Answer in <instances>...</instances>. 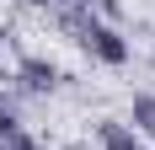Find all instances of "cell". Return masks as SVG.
Here are the masks:
<instances>
[{"label": "cell", "mask_w": 155, "mask_h": 150, "mask_svg": "<svg viewBox=\"0 0 155 150\" xmlns=\"http://www.w3.org/2000/svg\"><path fill=\"white\" fill-rule=\"evenodd\" d=\"M11 80H16L21 91H32V97H48V91L59 86V70H54L43 54H21V59H16V70H11Z\"/></svg>", "instance_id": "1"}, {"label": "cell", "mask_w": 155, "mask_h": 150, "mask_svg": "<svg viewBox=\"0 0 155 150\" xmlns=\"http://www.w3.org/2000/svg\"><path fill=\"white\" fill-rule=\"evenodd\" d=\"M96 139H102V150H144V139L128 129V123H96Z\"/></svg>", "instance_id": "2"}, {"label": "cell", "mask_w": 155, "mask_h": 150, "mask_svg": "<svg viewBox=\"0 0 155 150\" xmlns=\"http://www.w3.org/2000/svg\"><path fill=\"white\" fill-rule=\"evenodd\" d=\"M134 129L155 134V97H134Z\"/></svg>", "instance_id": "3"}, {"label": "cell", "mask_w": 155, "mask_h": 150, "mask_svg": "<svg viewBox=\"0 0 155 150\" xmlns=\"http://www.w3.org/2000/svg\"><path fill=\"white\" fill-rule=\"evenodd\" d=\"M16 129H21V118H16V107L5 102V91H0V139H5V134H16Z\"/></svg>", "instance_id": "4"}, {"label": "cell", "mask_w": 155, "mask_h": 150, "mask_svg": "<svg viewBox=\"0 0 155 150\" xmlns=\"http://www.w3.org/2000/svg\"><path fill=\"white\" fill-rule=\"evenodd\" d=\"M0 150H43V145H38L27 129H16V134H5V139H0Z\"/></svg>", "instance_id": "5"}, {"label": "cell", "mask_w": 155, "mask_h": 150, "mask_svg": "<svg viewBox=\"0 0 155 150\" xmlns=\"http://www.w3.org/2000/svg\"><path fill=\"white\" fill-rule=\"evenodd\" d=\"M96 11L102 16H123V0H96Z\"/></svg>", "instance_id": "6"}, {"label": "cell", "mask_w": 155, "mask_h": 150, "mask_svg": "<svg viewBox=\"0 0 155 150\" xmlns=\"http://www.w3.org/2000/svg\"><path fill=\"white\" fill-rule=\"evenodd\" d=\"M27 5H38V11H59L64 0H27Z\"/></svg>", "instance_id": "7"}, {"label": "cell", "mask_w": 155, "mask_h": 150, "mask_svg": "<svg viewBox=\"0 0 155 150\" xmlns=\"http://www.w3.org/2000/svg\"><path fill=\"white\" fill-rule=\"evenodd\" d=\"M5 80H11V75H5V64H0V91H5Z\"/></svg>", "instance_id": "8"}]
</instances>
